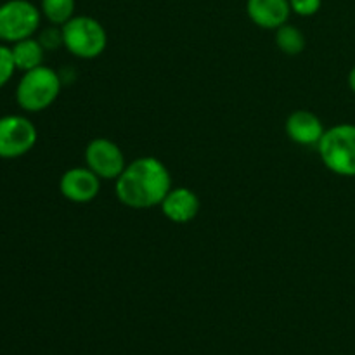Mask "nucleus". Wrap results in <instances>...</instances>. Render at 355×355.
Listing matches in <instances>:
<instances>
[{"mask_svg":"<svg viewBox=\"0 0 355 355\" xmlns=\"http://www.w3.org/2000/svg\"><path fill=\"white\" fill-rule=\"evenodd\" d=\"M62 47L78 59H96L106 51V28L92 16H73L61 26Z\"/></svg>","mask_w":355,"mask_h":355,"instance_id":"obj_4","label":"nucleus"},{"mask_svg":"<svg viewBox=\"0 0 355 355\" xmlns=\"http://www.w3.org/2000/svg\"><path fill=\"white\" fill-rule=\"evenodd\" d=\"M38 139L37 127L23 114L0 116V158L14 159L28 155Z\"/></svg>","mask_w":355,"mask_h":355,"instance_id":"obj_6","label":"nucleus"},{"mask_svg":"<svg viewBox=\"0 0 355 355\" xmlns=\"http://www.w3.org/2000/svg\"><path fill=\"white\" fill-rule=\"evenodd\" d=\"M321 162L340 177H355V125L338 123L326 128L318 144Z\"/></svg>","mask_w":355,"mask_h":355,"instance_id":"obj_3","label":"nucleus"},{"mask_svg":"<svg viewBox=\"0 0 355 355\" xmlns=\"http://www.w3.org/2000/svg\"><path fill=\"white\" fill-rule=\"evenodd\" d=\"M200 198L189 187H172L162 201L163 215L173 224H187L200 214Z\"/></svg>","mask_w":355,"mask_h":355,"instance_id":"obj_10","label":"nucleus"},{"mask_svg":"<svg viewBox=\"0 0 355 355\" xmlns=\"http://www.w3.org/2000/svg\"><path fill=\"white\" fill-rule=\"evenodd\" d=\"M38 40H40V44L44 45L45 51H52V49L61 47L62 45L61 26H54V24H51V28H47V30L42 31L40 37H38Z\"/></svg>","mask_w":355,"mask_h":355,"instance_id":"obj_17","label":"nucleus"},{"mask_svg":"<svg viewBox=\"0 0 355 355\" xmlns=\"http://www.w3.org/2000/svg\"><path fill=\"white\" fill-rule=\"evenodd\" d=\"M40 7L30 0H7L0 6V40L16 44L33 37L40 28Z\"/></svg>","mask_w":355,"mask_h":355,"instance_id":"obj_5","label":"nucleus"},{"mask_svg":"<svg viewBox=\"0 0 355 355\" xmlns=\"http://www.w3.org/2000/svg\"><path fill=\"white\" fill-rule=\"evenodd\" d=\"M10 51H12L14 64H16L19 71H30V69H35L44 64L45 49L38 38L30 37L16 42V44H12Z\"/></svg>","mask_w":355,"mask_h":355,"instance_id":"obj_12","label":"nucleus"},{"mask_svg":"<svg viewBox=\"0 0 355 355\" xmlns=\"http://www.w3.org/2000/svg\"><path fill=\"white\" fill-rule=\"evenodd\" d=\"M103 180L89 166H73L66 170L59 179V193L71 203H90L99 196Z\"/></svg>","mask_w":355,"mask_h":355,"instance_id":"obj_8","label":"nucleus"},{"mask_svg":"<svg viewBox=\"0 0 355 355\" xmlns=\"http://www.w3.org/2000/svg\"><path fill=\"white\" fill-rule=\"evenodd\" d=\"M349 89L355 94V66L350 69V73H349Z\"/></svg>","mask_w":355,"mask_h":355,"instance_id":"obj_18","label":"nucleus"},{"mask_svg":"<svg viewBox=\"0 0 355 355\" xmlns=\"http://www.w3.org/2000/svg\"><path fill=\"white\" fill-rule=\"evenodd\" d=\"M322 6V0H290L291 12L298 14L302 17H311L319 12Z\"/></svg>","mask_w":355,"mask_h":355,"instance_id":"obj_16","label":"nucleus"},{"mask_svg":"<svg viewBox=\"0 0 355 355\" xmlns=\"http://www.w3.org/2000/svg\"><path fill=\"white\" fill-rule=\"evenodd\" d=\"M75 0H42L40 12L54 26H62L75 16Z\"/></svg>","mask_w":355,"mask_h":355,"instance_id":"obj_14","label":"nucleus"},{"mask_svg":"<svg viewBox=\"0 0 355 355\" xmlns=\"http://www.w3.org/2000/svg\"><path fill=\"white\" fill-rule=\"evenodd\" d=\"M85 165L101 180H116L127 166L123 151L107 137H96L85 148Z\"/></svg>","mask_w":355,"mask_h":355,"instance_id":"obj_7","label":"nucleus"},{"mask_svg":"<svg viewBox=\"0 0 355 355\" xmlns=\"http://www.w3.org/2000/svg\"><path fill=\"white\" fill-rule=\"evenodd\" d=\"M246 14L259 28L277 30L290 19V0H248Z\"/></svg>","mask_w":355,"mask_h":355,"instance_id":"obj_11","label":"nucleus"},{"mask_svg":"<svg viewBox=\"0 0 355 355\" xmlns=\"http://www.w3.org/2000/svg\"><path fill=\"white\" fill-rule=\"evenodd\" d=\"M61 87L59 73L42 64L23 73L16 87V103L26 113H40L58 101Z\"/></svg>","mask_w":355,"mask_h":355,"instance_id":"obj_2","label":"nucleus"},{"mask_svg":"<svg viewBox=\"0 0 355 355\" xmlns=\"http://www.w3.org/2000/svg\"><path fill=\"white\" fill-rule=\"evenodd\" d=\"M284 130L290 141L298 146H307V148H318L319 141L324 135L326 128L322 125L321 118L309 110H297L286 118Z\"/></svg>","mask_w":355,"mask_h":355,"instance_id":"obj_9","label":"nucleus"},{"mask_svg":"<svg viewBox=\"0 0 355 355\" xmlns=\"http://www.w3.org/2000/svg\"><path fill=\"white\" fill-rule=\"evenodd\" d=\"M16 64H14L12 51L7 45L0 44V89L10 82V78L16 73Z\"/></svg>","mask_w":355,"mask_h":355,"instance_id":"obj_15","label":"nucleus"},{"mask_svg":"<svg viewBox=\"0 0 355 355\" xmlns=\"http://www.w3.org/2000/svg\"><path fill=\"white\" fill-rule=\"evenodd\" d=\"M172 187L168 168L155 156H141L127 163L121 175L114 180L118 201L132 210L159 207Z\"/></svg>","mask_w":355,"mask_h":355,"instance_id":"obj_1","label":"nucleus"},{"mask_svg":"<svg viewBox=\"0 0 355 355\" xmlns=\"http://www.w3.org/2000/svg\"><path fill=\"white\" fill-rule=\"evenodd\" d=\"M276 31V45L283 54L298 55L305 49V35L295 24H283Z\"/></svg>","mask_w":355,"mask_h":355,"instance_id":"obj_13","label":"nucleus"}]
</instances>
